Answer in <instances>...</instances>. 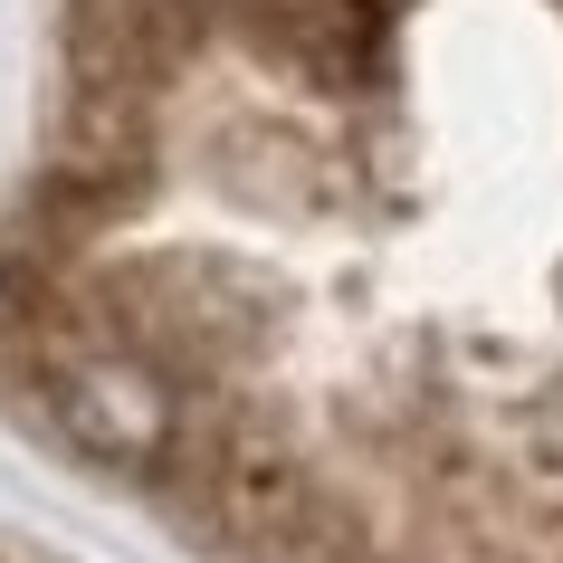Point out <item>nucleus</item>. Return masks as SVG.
Instances as JSON below:
<instances>
[{"instance_id":"obj_1","label":"nucleus","mask_w":563,"mask_h":563,"mask_svg":"<svg viewBox=\"0 0 563 563\" xmlns=\"http://www.w3.org/2000/svg\"><path fill=\"white\" fill-rule=\"evenodd\" d=\"M48 420L106 468H173L191 420L144 344H48Z\"/></svg>"}]
</instances>
